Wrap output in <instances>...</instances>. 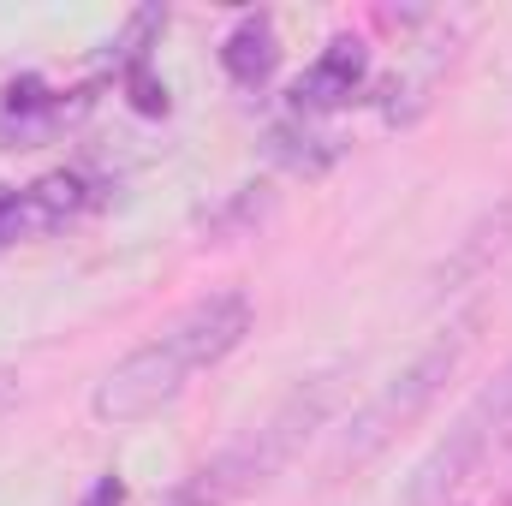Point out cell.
<instances>
[{
    "label": "cell",
    "mask_w": 512,
    "mask_h": 506,
    "mask_svg": "<svg viewBox=\"0 0 512 506\" xmlns=\"http://www.w3.org/2000/svg\"><path fill=\"white\" fill-rule=\"evenodd\" d=\"M90 209V185L78 173H48L24 191H0V245L18 239H48L66 221H78Z\"/></svg>",
    "instance_id": "6"
},
{
    "label": "cell",
    "mask_w": 512,
    "mask_h": 506,
    "mask_svg": "<svg viewBox=\"0 0 512 506\" xmlns=\"http://www.w3.org/2000/svg\"><path fill=\"white\" fill-rule=\"evenodd\" d=\"M78 506H126V477H114V471H102L96 483H90V495Z\"/></svg>",
    "instance_id": "13"
},
{
    "label": "cell",
    "mask_w": 512,
    "mask_h": 506,
    "mask_svg": "<svg viewBox=\"0 0 512 506\" xmlns=\"http://www.w3.org/2000/svg\"><path fill=\"white\" fill-rule=\"evenodd\" d=\"M268 209H274V191H268V185H239V191L203 221V233H209V239H239V233H251Z\"/></svg>",
    "instance_id": "11"
},
{
    "label": "cell",
    "mask_w": 512,
    "mask_h": 506,
    "mask_svg": "<svg viewBox=\"0 0 512 506\" xmlns=\"http://www.w3.org/2000/svg\"><path fill=\"white\" fill-rule=\"evenodd\" d=\"M126 90H131V102H137L143 114H167V84H155L143 60H131L126 66Z\"/></svg>",
    "instance_id": "12"
},
{
    "label": "cell",
    "mask_w": 512,
    "mask_h": 506,
    "mask_svg": "<svg viewBox=\"0 0 512 506\" xmlns=\"http://www.w3.org/2000/svg\"><path fill=\"white\" fill-rule=\"evenodd\" d=\"M501 435H512V370H501V376L453 417V429L435 441V453L411 471L405 506H441L453 489H459V477H465Z\"/></svg>",
    "instance_id": "3"
},
{
    "label": "cell",
    "mask_w": 512,
    "mask_h": 506,
    "mask_svg": "<svg viewBox=\"0 0 512 506\" xmlns=\"http://www.w3.org/2000/svg\"><path fill=\"white\" fill-rule=\"evenodd\" d=\"M441 506H512V435H501Z\"/></svg>",
    "instance_id": "10"
},
{
    "label": "cell",
    "mask_w": 512,
    "mask_h": 506,
    "mask_svg": "<svg viewBox=\"0 0 512 506\" xmlns=\"http://www.w3.org/2000/svg\"><path fill=\"white\" fill-rule=\"evenodd\" d=\"M364 78H370V48L358 42V36H334L310 66H304V78L292 84V114L298 120H322V114H340L358 90H364Z\"/></svg>",
    "instance_id": "7"
},
{
    "label": "cell",
    "mask_w": 512,
    "mask_h": 506,
    "mask_svg": "<svg viewBox=\"0 0 512 506\" xmlns=\"http://www.w3.org/2000/svg\"><path fill=\"white\" fill-rule=\"evenodd\" d=\"M280 66V36H274V18L268 12H245L227 42H221V72L239 84V90H262Z\"/></svg>",
    "instance_id": "8"
},
{
    "label": "cell",
    "mask_w": 512,
    "mask_h": 506,
    "mask_svg": "<svg viewBox=\"0 0 512 506\" xmlns=\"http://www.w3.org/2000/svg\"><path fill=\"white\" fill-rule=\"evenodd\" d=\"M12 405H18V376H12V370H0V417H6Z\"/></svg>",
    "instance_id": "14"
},
{
    "label": "cell",
    "mask_w": 512,
    "mask_h": 506,
    "mask_svg": "<svg viewBox=\"0 0 512 506\" xmlns=\"http://www.w3.org/2000/svg\"><path fill=\"white\" fill-rule=\"evenodd\" d=\"M465 346H471V322H453L441 340H429L399 376L387 381L382 393L340 429V441H334V453H328V477H340V471H358V465H370L382 447H393L441 393H447V381L459 376V358H465Z\"/></svg>",
    "instance_id": "2"
},
{
    "label": "cell",
    "mask_w": 512,
    "mask_h": 506,
    "mask_svg": "<svg viewBox=\"0 0 512 506\" xmlns=\"http://www.w3.org/2000/svg\"><path fill=\"white\" fill-rule=\"evenodd\" d=\"M185 387H191V364L155 334V340H143L137 352H126L108 376L96 381V393H90V417L108 423V429L149 423V417H161Z\"/></svg>",
    "instance_id": "4"
},
{
    "label": "cell",
    "mask_w": 512,
    "mask_h": 506,
    "mask_svg": "<svg viewBox=\"0 0 512 506\" xmlns=\"http://www.w3.org/2000/svg\"><path fill=\"white\" fill-rule=\"evenodd\" d=\"M256 310L245 292H209V298H197V304H185L167 328H161V340L191 364V376L197 370H215L221 358H233L239 346H245V334H251Z\"/></svg>",
    "instance_id": "5"
},
{
    "label": "cell",
    "mask_w": 512,
    "mask_h": 506,
    "mask_svg": "<svg viewBox=\"0 0 512 506\" xmlns=\"http://www.w3.org/2000/svg\"><path fill=\"white\" fill-rule=\"evenodd\" d=\"M262 149H268L274 167H286V173H298V179H322V173L340 161V137H328L316 120H298V114L274 120L268 137H262Z\"/></svg>",
    "instance_id": "9"
},
{
    "label": "cell",
    "mask_w": 512,
    "mask_h": 506,
    "mask_svg": "<svg viewBox=\"0 0 512 506\" xmlns=\"http://www.w3.org/2000/svg\"><path fill=\"white\" fill-rule=\"evenodd\" d=\"M340 364L334 370H316V376H304L262 423H256L251 435H239L233 447H221L209 465H197L185 483L197 489V501L203 506H227L239 501V495H251V489H262L274 471H286L292 459H298V447L328 423V411L340 405Z\"/></svg>",
    "instance_id": "1"
},
{
    "label": "cell",
    "mask_w": 512,
    "mask_h": 506,
    "mask_svg": "<svg viewBox=\"0 0 512 506\" xmlns=\"http://www.w3.org/2000/svg\"><path fill=\"white\" fill-rule=\"evenodd\" d=\"M161 506H203V501H197V489H191V483H179V489H173Z\"/></svg>",
    "instance_id": "15"
}]
</instances>
